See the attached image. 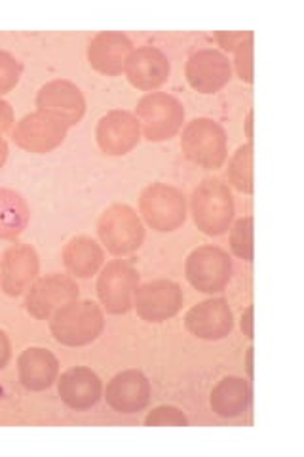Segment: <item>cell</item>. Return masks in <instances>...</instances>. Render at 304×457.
I'll return each instance as SVG.
<instances>
[{"instance_id":"cell-1","label":"cell","mask_w":304,"mask_h":457,"mask_svg":"<svg viewBox=\"0 0 304 457\" xmlns=\"http://www.w3.org/2000/svg\"><path fill=\"white\" fill-rule=\"evenodd\" d=\"M103 311L92 299H75L50 319L52 336L67 347L90 345L103 334Z\"/></svg>"},{"instance_id":"cell-2","label":"cell","mask_w":304,"mask_h":457,"mask_svg":"<svg viewBox=\"0 0 304 457\" xmlns=\"http://www.w3.org/2000/svg\"><path fill=\"white\" fill-rule=\"evenodd\" d=\"M193 218L204 235L217 237L228 231L234 220V198L228 185L217 178L201 181L191 198Z\"/></svg>"},{"instance_id":"cell-3","label":"cell","mask_w":304,"mask_h":457,"mask_svg":"<svg viewBox=\"0 0 304 457\" xmlns=\"http://www.w3.org/2000/svg\"><path fill=\"white\" fill-rule=\"evenodd\" d=\"M181 149L188 161H193L201 168H221L228 153L225 128L219 122L206 117L194 119L183 130Z\"/></svg>"},{"instance_id":"cell-4","label":"cell","mask_w":304,"mask_h":457,"mask_svg":"<svg viewBox=\"0 0 304 457\" xmlns=\"http://www.w3.org/2000/svg\"><path fill=\"white\" fill-rule=\"evenodd\" d=\"M137 122L149 141H164L176 136L185 122V107L176 96L151 92L143 96L136 109Z\"/></svg>"},{"instance_id":"cell-5","label":"cell","mask_w":304,"mask_h":457,"mask_svg":"<svg viewBox=\"0 0 304 457\" xmlns=\"http://www.w3.org/2000/svg\"><path fill=\"white\" fill-rule=\"evenodd\" d=\"M139 208L144 221L160 233L176 231L186 220L185 195L166 183L149 185L141 193Z\"/></svg>"},{"instance_id":"cell-6","label":"cell","mask_w":304,"mask_h":457,"mask_svg":"<svg viewBox=\"0 0 304 457\" xmlns=\"http://www.w3.org/2000/svg\"><path fill=\"white\" fill-rule=\"evenodd\" d=\"M97 233L114 255L132 253L144 240V228L137 212L127 204H112L101 213Z\"/></svg>"},{"instance_id":"cell-7","label":"cell","mask_w":304,"mask_h":457,"mask_svg":"<svg viewBox=\"0 0 304 457\" xmlns=\"http://www.w3.org/2000/svg\"><path fill=\"white\" fill-rule=\"evenodd\" d=\"M233 260L228 252L217 246H200L186 257L185 275L198 292H223L233 278Z\"/></svg>"},{"instance_id":"cell-8","label":"cell","mask_w":304,"mask_h":457,"mask_svg":"<svg viewBox=\"0 0 304 457\" xmlns=\"http://www.w3.org/2000/svg\"><path fill=\"white\" fill-rule=\"evenodd\" d=\"M139 286V273L132 263L114 260L101 270L97 295L111 314H126L132 309L134 292Z\"/></svg>"},{"instance_id":"cell-9","label":"cell","mask_w":304,"mask_h":457,"mask_svg":"<svg viewBox=\"0 0 304 457\" xmlns=\"http://www.w3.org/2000/svg\"><path fill=\"white\" fill-rule=\"evenodd\" d=\"M183 290L173 280H152L137 286L134 292V305L137 314L151 324L164 322L176 317L183 307Z\"/></svg>"},{"instance_id":"cell-10","label":"cell","mask_w":304,"mask_h":457,"mask_svg":"<svg viewBox=\"0 0 304 457\" xmlns=\"http://www.w3.org/2000/svg\"><path fill=\"white\" fill-rule=\"evenodd\" d=\"M78 299V286L67 275L53 273L38 278L27 294V311L38 320H50L67 303Z\"/></svg>"},{"instance_id":"cell-11","label":"cell","mask_w":304,"mask_h":457,"mask_svg":"<svg viewBox=\"0 0 304 457\" xmlns=\"http://www.w3.org/2000/svg\"><path fill=\"white\" fill-rule=\"evenodd\" d=\"M67 124L60 119L52 117L48 112H31L23 117L16 130H13V141L25 151L31 153H48L62 145L67 136Z\"/></svg>"},{"instance_id":"cell-12","label":"cell","mask_w":304,"mask_h":457,"mask_svg":"<svg viewBox=\"0 0 304 457\" xmlns=\"http://www.w3.org/2000/svg\"><path fill=\"white\" fill-rule=\"evenodd\" d=\"M186 80L200 94H215L233 79V67L228 57L215 50L204 48L194 52L186 62Z\"/></svg>"},{"instance_id":"cell-13","label":"cell","mask_w":304,"mask_h":457,"mask_svg":"<svg viewBox=\"0 0 304 457\" xmlns=\"http://www.w3.org/2000/svg\"><path fill=\"white\" fill-rule=\"evenodd\" d=\"M185 326L200 339L219 341L233 334L234 317L225 297H211L186 312Z\"/></svg>"},{"instance_id":"cell-14","label":"cell","mask_w":304,"mask_h":457,"mask_svg":"<svg viewBox=\"0 0 304 457\" xmlns=\"http://www.w3.org/2000/svg\"><path fill=\"white\" fill-rule=\"evenodd\" d=\"M152 389L147 376L139 370H124L114 376L105 391L107 404L119 413H139L151 404Z\"/></svg>"},{"instance_id":"cell-15","label":"cell","mask_w":304,"mask_h":457,"mask_svg":"<svg viewBox=\"0 0 304 457\" xmlns=\"http://www.w3.org/2000/svg\"><path fill=\"white\" fill-rule=\"evenodd\" d=\"M37 107L67 126H75L86 112V99L77 84L69 80H52L38 90Z\"/></svg>"},{"instance_id":"cell-16","label":"cell","mask_w":304,"mask_h":457,"mask_svg":"<svg viewBox=\"0 0 304 457\" xmlns=\"http://www.w3.org/2000/svg\"><path fill=\"white\" fill-rule=\"evenodd\" d=\"M126 75L139 90H156L169 77V60L168 55L154 46H141L127 55Z\"/></svg>"},{"instance_id":"cell-17","label":"cell","mask_w":304,"mask_h":457,"mask_svg":"<svg viewBox=\"0 0 304 457\" xmlns=\"http://www.w3.org/2000/svg\"><path fill=\"white\" fill-rule=\"evenodd\" d=\"M57 393H60L65 406L84 411L94 408L103 396V383L94 370L77 366L67 370L62 379L57 381Z\"/></svg>"},{"instance_id":"cell-18","label":"cell","mask_w":304,"mask_h":457,"mask_svg":"<svg viewBox=\"0 0 304 457\" xmlns=\"http://www.w3.org/2000/svg\"><path fill=\"white\" fill-rule=\"evenodd\" d=\"M141 136V126L132 112L111 111L97 124V143L107 154H126Z\"/></svg>"},{"instance_id":"cell-19","label":"cell","mask_w":304,"mask_h":457,"mask_svg":"<svg viewBox=\"0 0 304 457\" xmlns=\"http://www.w3.org/2000/svg\"><path fill=\"white\" fill-rule=\"evenodd\" d=\"M20 381L27 391L40 393L50 389L60 376V362L55 354L42 347H29L18 359Z\"/></svg>"},{"instance_id":"cell-20","label":"cell","mask_w":304,"mask_h":457,"mask_svg":"<svg viewBox=\"0 0 304 457\" xmlns=\"http://www.w3.org/2000/svg\"><path fill=\"white\" fill-rule=\"evenodd\" d=\"M134 52V45L127 35L103 31L94 37L88 48L92 67L103 75H120L127 55Z\"/></svg>"},{"instance_id":"cell-21","label":"cell","mask_w":304,"mask_h":457,"mask_svg":"<svg viewBox=\"0 0 304 457\" xmlns=\"http://www.w3.org/2000/svg\"><path fill=\"white\" fill-rule=\"evenodd\" d=\"M38 275V255L31 246H12L3 260V290L20 295Z\"/></svg>"},{"instance_id":"cell-22","label":"cell","mask_w":304,"mask_h":457,"mask_svg":"<svg viewBox=\"0 0 304 457\" xmlns=\"http://www.w3.org/2000/svg\"><path fill=\"white\" fill-rule=\"evenodd\" d=\"M211 410L223 420L242 418L251 406V385L236 376L223 378L210 396Z\"/></svg>"},{"instance_id":"cell-23","label":"cell","mask_w":304,"mask_h":457,"mask_svg":"<svg viewBox=\"0 0 304 457\" xmlns=\"http://www.w3.org/2000/svg\"><path fill=\"white\" fill-rule=\"evenodd\" d=\"M103 250L90 237L72 238L63 250V262L72 275L80 278H88L97 273L103 263Z\"/></svg>"},{"instance_id":"cell-24","label":"cell","mask_w":304,"mask_h":457,"mask_svg":"<svg viewBox=\"0 0 304 457\" xmlns=\"http://www.w3.org/2000/svg\"><path fill=\"white\" fill-rule=\"evenodd\" d=\"M29 221V210L21 195L0 189V238H16Z\"/></svg>"},{"instance_id":"cell-25","label":"cell","mask_w":304,"mask_h":457,"mask_svg":"<svg viewBox=\"0 0 304 457\" xmlns=\"http://www.w3.org/2000/svg\"><path fill=\"white\" fill-rule=\"evenodd\" d=\"M228 179L240 193H253V143L242 145L228 162Z\"/></svg>"},{"instance_id":"cell-26","label":"cell","mask_w":304,"mask_h":457,"mask_svg":"<svg viewBox=\"0 0 304 457\" xmlns=\"http://www.w3.org/2000/svg\"><path fill=\"white\" fill-rule=\"evenodd\" d=\"M230 248L243 262H253V218H240L230 231Z\"/></svg>"},{"instance_id":"cell-27","label":"cell","mask_w":304,"mask_h":457,"mask_svg":"<svg viewBox=\"0 0 304 457\" xmlns=\"http://www.w3.org/2000/svg\"><path fill=\"white\" fill-rule=\"evenodd\" d=\"M144 425L147 427H186L188 418L185 416V411H181L176 406H158L152 411H149V416L144 418Z\"/></svg>"},{"instance_id":"cell-28","label":"cell","mask_w":304,"mask_h":457,"mask_svg":"<svg viewBox=\"0 0 304 457\" xmlns=\"http://www.w3.org/2000/svg\"><path fill=\"white\" fill-rule=\"evenodd\" d=\"M21 77V63L10 52L0 50V94L10 92Z\"/></svg>"},{"instance_id":"cell-29","label":"cell","mask_w":304,"mask_h":457,"mask_svg":"<svg viewBox=\"0 0 304 457\" xmlns=\"http://www.w3.org/2000/svg\"><path fill=\"white\" fill-rule=\"evenodd\" d=\"M234 52L240 79L245 82H253V35L245 38Z\"/></svg>"},{"instance_id":"cell-30","label":"cell","mask_w":304,"mask_h":457,"mask_svg":"<svg viewBox=\"0 0 304 457\" xmlns=\"http://www.w3.org/2000/svg\"><path fill=\"white\" fill-rule=\"evenodd\" d=\"M253 33L251 31H243V33H217L215 35V38L219 40V45L225 48V50H230V52H234L242 42L248 38V37H251Z\"/></svg>"},{"instance_id":"cell-31","label":"cell","mask_w":304,"mask_h":457,"mask_svg":"<svg viewBox=\"0 0 304 457\" xmlns=\"http://www.w3.org/2000/svg\"><path fill=\"white\" fill-rule=\"evenodd\" d=\"M13 122V109L4 99H0V136H3Z\"/></svg>"},{"instance_id":"cell-32","label":"cell","mask_w":304,"mask_h":457,"mask_svg":"<svg viewBox=\"0 0 304 457\" xmlns=\"http://www.w3.org/2000/svg\"><path fill=\"white\" fill-rule=\"evenodd\" d=\"M10 356H12L10 339H8V336H6L4 330H0V371H3V370L8 366Z\"/></svg>"},{"instance_id":"cell-33","label":"cell","mask_w":304,"mask_h":457,"mask_svg":"<svg viewBox=\"0 0 304 457\" xmlns=\"http://www.w3.org/2000/svg\"><path fill=\"white\" fill-rule=\"evenodd\" d=\"M251 312H253V309H248V311H245V319H242V324L248 326V328H245V336H248L250 339L253 337V330H251Z\"/></svg>"},{"instance_id":"cell-34","label":"cell","mask_w":304,"mask_h":457,"mask_svg":"<svg viewBox=\"0 0 304 457\" xmlns=\"http://www.w3.org/2000/svg\"><path fill=\"white\" fill-rule=\"evenodd\" d=\"M6 156H8V147H6L4 139L0 137V168H3V164H4V161H6Z\"/></svg>"}]
</instances>
